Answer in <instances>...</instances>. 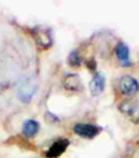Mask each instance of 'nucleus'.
<instances>
[{"label":"nucleus","mask_w":139,"mask_h":158,"mask_svg":"<svg viewBox=\"0 0 139 158\" xmlns=\"http://www.w3.org/2000/svg\"><path fill=\"white\" fill-rule=\"evenodd\" d=\"M39 132V123L33 119H28L22 126V133L27 137H35Z\"/></svg>","instance_id":"nucleus-10"},{"label":"nucleus","mask_w":139,"mask_h":158,"mask_svg":"<svg viewBox=\"0 0 139 158\" xmlns=\"http://www.w3.org/2000/svg\"><path fill=\"white\" fill-rule=\"evenodd\" d=\"M120 110H121V112H124V114H127V115H129V117L135 118V119H138V118H139V115L137 114V112L139 111V107H138V104L135 103L134 100L123 101V103L120 104Z\"/></svg>","instance_id":"nucleus-8"},{"label":"nucleus","mask_w":139,"mask_h":158,"mask_svg":"<svg viewBox=\"0 0 139 158\" xmlns=\"http://www.w3.org/2000/svg\"><path fill=\"white\" fill-rule=\"evenodd\" d=\"M63 85L67 90H72V92H78V90H81V86H82L81 79H79V77L75 75V74L67 75L63 81Z\"/></svg>","instance_id":"nucleus-9"},{"label":"nucleus","mask_w":139,"mask_h":158,"mask_svg":"<svg viewBox=\"0 0 139 158\" xmlns=\"http://www.w3.org/2000/svg\"><path fill=\"white\" fill-rule=\"evenodd\" d=\"M70 146V140L68 139H59L57 142H54L46 151V157L47 158H57L66 151V148Z\"/></svg>","instance_id":"nucleus-4"},{"label":"nucleus","mask_w":139,"mask_h":158,"mask_svg":"<svg viewBox=\"0 0 139 158\" xmlns=\"http://www.w3.org/2000/svg\"><path fill=\"white\" fill-rule=\"evenodd\" d=\"M89 90L93 97H98V96H100L102 93H103V90H104V77L103 75L96 74L95 77L92 78V81H90V83H89Z\"/></svg>","instance_id":"nucleus-7"},{"label":"nucleus","mask_w":139,"mask_h":158,"mask_svg":"<svg viewBox=\"0 0 139 158\" xmlns=\"http://www.w3.org/2000/svg\"><path fill=\"white\" fill-rule=\"evenodd\" d=\"M115 56H117L118 61L121 63L123 67H131V60H129V49L125 43L118 42L115 46Z\"/></svg>","instance_id":"nucleus-5"},{"label":"nucleus","mask_w":139,"mask_h":158,"mask_svg":"<svg viewBox=\"0 0 139 158\" xmlns=\"http://www.w3.org/2000/svg\"><path fill=\"white\" fill-rule=\"evenodd\" d=\"M33 38H35L36 43L43 49H47V47L52 46V35H50L49 31L35 29L33 31Z\"/></svg>","instance_id":"nucleus-6"},{"label":"nucleus","mask_w":139,"mask_h":158,"mask_svg":"<svg viewBox=\"0 0 139 158\" xmlns=\"http://www.w3.org/2000/svg\"><path fill=\"white\" fill-rule=\"evenodd\" d=\"M118 87L120 92L125 96H134L139 90V83L135 78L132 77H123L118 82Z\"/></svg>","instance_id":"nucleus-2"},{"label":"nucleus","mask_w":139,"mask_h":158,"mask_svg":"<svg viewBox=\"0 0 139 158\" xmlns=\"http://www.w3.org/2000/svg\"><path fill=\"white\" fill-rule=\"evenodd\" d=\"M82 63V58H81V54H79L76 50H72V52L70 53L68 56V64L71 67H74V68H76V67H79Z\"/></svg>","instance_id":"nucleus-11"},{"label":"nucleus","mask_w":139,"mask_h":158,"mask_svg":"<svg viewBox=\"0 0 139 158\" xmlns=\"http://www.w3.org/2000/svg\"><path fill=\"white\" fill-rule=\"evenodd\" d=\"M36 92V83L33 82L32 78H28L20 85L18 87V98L22 103H29L32 96Z\"/></svg>","instance_id":"nucleus-1"},{"label":"nucleus","mask_w":139,"mask_h":158,"mask_svg":"<svg viewBox=\"0 0 139 158\" xmlns=\"http://www.w3.org/2000/svg\"><path fill=\"white\" fill-rule=\"evenodd\" d=\"M88 68H90V69H95V68H96V64H95V61H93V60L88 61Z\"/></svg>","instance_id":"nucleus-12"},{"label":"nucleus","mask_w":139,"mask_h":158,"mask_svg":"<svg viewBox=\"0 0 139 158\" xmlns=\"http://www.w3.org/2000/svg\"><path fill=\"white\" fill-rule=\"evenodd\" d=\"M100 131L102 129L99 126L89 125V123H76L74 126V133L84 137V139H93L95 136H98L100 133Z\"/></svg>","instance_id":"nucleus-3"}]
</instances>
